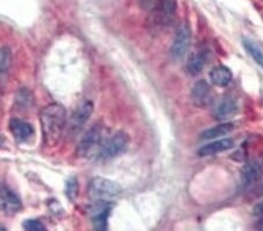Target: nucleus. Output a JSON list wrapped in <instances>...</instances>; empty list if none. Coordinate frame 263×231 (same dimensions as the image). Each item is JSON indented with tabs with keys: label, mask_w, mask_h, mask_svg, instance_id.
<instances>
[{
	"label": "nucleus",
	"mask_w": 263,
	"mask_h": 231,
	"mask_svg": "<svg viewBox=\"0 0 263 231\" xmlns=\"http://www.w3.org/2000/svg\"><path fill=\"white\" fill-rule=\"evenodd\" d=\"M253 214L255 215L256 217H260L263 218V201L260 203H257L255 207L253 209Z\"/></svg>",
	"instance_id": "5701e85b"
},
{
	"label": "nucleus",
	"mask_w": 263,
	"mask_h": 231,
	"mask_svg": "<svg viewBox=\"0 0 263 231\" xmlns=\"http://www.w3.org/2000/svg\"><path fill=\"white\" fill-rule=\"evenodd\" d=\"M234 146V142L232 139H221V140H215L212 141L210 144H206L201 146L198 150L199 157H211V155L218 154L224 152V151L231 150Z\"/></svg>",
	"instance_id": "ddd939ff"
},
{
	"label": "nucleus",
	"mask_w": 263,
	"mask_h": 231,
	"mask_svg": "<svg viewBox=\"0 0 263 231\" xmlns=\"http://www.w3.org/2000/svg\"><path fill=\"white\" fill-rule=\"evenodd\" d=\"M206 65V54L203 52H194L190 55L187 63H186V70L190 75L196 76L200 74L203 67Z\"/></svg>",
	"instance_id": "dca6fc26"
},
{
	"label": "nucleus",
	"mask_w": 263,
	"mask_h": 231,
	"mask_svg": "<svg viewBox=\"0 0 263 231\" xmlns=\"http://www.w3.org/2000/svg\"><path fill=\"white\" fill-rule=\"evenodd\" d=\"M78 193H79L78 180L74 178L68 180L67 187H66V195L68 196V199L74 201L76 197H78Z\"/></svg>",
	"instance_id": "412c9836"
},
{
	"label": "nucleus",
	"mask_w": 263,
	"mask_h": 231,
	"mask_svg": "<svg viewBox=\"0 0 263 231\" xmlns=\"http://www.w3.org/2000/svg\"><path fill=\"white\" fill-rule=\"evenodd\" d=\"M177 2L176 0H162L155 11V21L160 27L171 25L176 18Z\"/></svg>",
	"instance_id": "0eeeda50"
},
{
	"label": "nucleus",
	"mask_w": 263,
	"mask_h": 231,
	"mask_svg": "<svg viewBox=\"0 0 263 231\" xmlns=\"http://www.w3.org/2000/svg\"><path fill=\"white\" fill-rule=\"evenodd\" d=\"M94 111V104L91 102H84L80 105L73 115H71L70 119L67 121L66 124V133L69 138H75L78 134L81 132L83 126L87 124V121L90 118Z\"/></svg>",
	"instance_id": "39448f33"
},
{
	"label": "nucleus",
	"mask_w": 263,
	"mask_h": 231,
	"mask_svg": "<svg viewBox=\"0 0 263 231\" xmlns=\"http://www.w3.org/2000/svg\"><path fill=\"white\" fill-rule=\"evenodd\" d=\"M3 142H4V140H3V138H2V137H0V147H2V146H3Z\"/></svg>",
	"instance_id": "a878e982"
},
{
	"label": "nucleus",
	"mask_w": 263,
	"mask_h": 231,
	"mask_svg": "<svg viewBox=\"0 0 263 231\" xmlns=\"http://www.w3.org/2000/svg\"><path fill=\"white\" fill-rule=\"evenodd\" d=\"M130 138L128 134L123 131H120L114 134V136L104 142L100 151L99 157L101 160H111V159L118 157L124 153L129 147Z\"/></svg>",
	"instance_id": "20e7f679"
},
{
	"label": "nucleus",
	"mask_w": 263,
	"mask_h": 231,
	"mask_svg": "<svg viewBox=\"0 0 263 231\" xmlns=\"http://www.w3.org/2000/svg\"><path fill=\"white\" fill-rule=\"evenodd\" d=\"M211 82L216 87L224 88L232 82L233 74L231 69L226 66H216L210 73Z\"/></svg>",
	"instance_id": "2eb2a0df"
},
{
	"label": "nucleus",
	"mask_w": 263,
	"mask_h": 231,
	"mask_svg": "<svg viewBox=\"0 0 263 231\" xmlns=\"http://www.w3.org/2000/svg\"><path fill=\"white\" fill-rule=\"evenodd\" d=\"M12 65V50L7 46L0 48V76L6 75Z\"/></svg>",
	"instance_id": "6ab92c4d"
},
{
	"label": "nucleus",
	"mask_w": 263,
	"mask_h": 231,
	"mask_svg": "<svg viewBox=\"0 0 263 231\" xmlns=\"http://www.w3.org/2000/svg\"><path fill=\"white\" fill-rule=\"evenodd\" d=\"M111 210V203L109 201H94V204L89 209L92 218V223L97 230L107 229L108 216Z\"/></svg>",
	"instance_id": "6e6552de"
},
{
	"label": "nucleus",
	"mask_w": 263,
	"mask_h": 231,
	"mask_svg": "<svg viewBox=\"0 0 263 231\" xmlns=\"http://www.w3.org/2000/svg\"><path fill=\"white\" fill-rule=\"evenodd\" d=\"M120 184L105 178H94L88 186V195L92 201H110L121 195Z\"/></svg>",
	"instance_id": "7ed1b4c3"
},
{
	"label": "nucleus",
	"mask_w": 263,
	"mask_h": 231,
	"mask_svg": "<svg viewBox=\"0 0 263 231\" xmlns=\"http://www.w3.org/2000/svg\"><path fill=\"white\" fill-rule=\"evenodd\" d=\"M258 195H263V186H261L260 188H258Z\"/></svg>",
	"instance_id": "393cba45"
},
{
	"label": "nucleus",
	"mask_w": 263,
	"mask_h": 231,
	"mask_svg": "<svg viewBox=\"0 0 263 231\" xmlns=\"http://www.w3.org/2000/svg\"><path fill=\"white\" fill-rule=\"evenodd\" d=\"M263 176V157L257 158L255 160L248 162L242 171L241 178L245 184H253L258 181Z\"/></svg>",
	"instance_id": "9d476101"
},
{
	"label": "nucleus",
	"mask_w": 263,
	"mask_h": 231,
	"mask_svg": "<svg viewBox=\"0 0 263 231\" xmlns=\"http://www.w3.org/2000/svg\"><path fill=\"white\" fill-rule=\"evenodd\" d=\"M21 209V201L11 189L0 186V210L8 215L16 214Z\"/></svg>",
	"instance_id": "1a4fd4ad"
},
{
	"label": "nucleus",
	"mask_w": 263,
	"mask_h": 231,
	"mask_svg": "<svg viewBox=\"0 0 263 231\" xmlns=\"http://www.w3.org/2000/svg\"><path fill=\"white\" fill-rule=\"evenodd\" d=\"M257 228H258V229H262V230H263V218H261L260 223L257 224Z\"/></svg>",
	"instance_id": "b1692460"
},
{
	"label": "nucleus",
	"mask_w": 263,
	"mask_h": 231,
	"mask_svg": "<svg viewBox=\"0 0 263 231\" xmlns=\"http://www.w3.org/2000/svg\"><path fill=\"white\" fill-rule=\"evenodd\" d=\"M24 229L31 231H45L46 226L37 220H27L24 222Z\"/></svg>",
	"instance_id": "4be33fe9"
},
{
	"label": "nucleus",
	"mask_w": 263,
	"mask_h": 231,
	"mask_svg": "<svg viewBox=\"0 0 263 231\" xmlns=\"http://www.w3.org/2000/svg\"><path fill=\"white\" fill-rule=\"evenodd\" d=\"M15 102L19 107H31L34 102V97L32 92L28 89H19L15 96Z\"/></svg>",
	"instance_id": "aec40b11"
},
{
	"label": "nucleus",
	"mask_w": 263,
	"mask_h": 231,
	"mask_svg": "<svg viewBox=\"0 0 263 231\" xmlns=\"http://www.w3.org/2000/svg\"><path fill=\"white\" fill-rule=\"evenodd\" d=\"M10 131L18 142L27 141L34 136L33 126L19 118H12L10 120Z\"/></svg>",
	"instance_id": "9b49d317"
},
{
	"label": "nucleus",
	"mask_w": 263,
	"mask_h": 231,
	"mask_svg": "<svg viewBox=\"0 0 263 231\" xmlns=\"http://www.w3.org/2000/svg\"><path fill=\"white\" fill-rule=\"evenodd\" d=\"M103 146V128L95 125L88 130L80 140L76 153L81 158H91L99 155Z\"/></svg>",
	"instance_id": "f03ea898"
},
{
	"label": "nucleus",
	"mask_w": 263,
	"mask_h": 231,
	"mask_svg": "<svg viewBox=\"0 0 263 231\" xmlns=\"http://www.w3.org/2000/svg\"><path fill=\"white\" fill-rule=\"evenodd\" d=\"M42 140L46 147H54L60 142L67 124V112L61 104L46 105L40 111Z\"/></svg>",
	"instance_id": "f257e3e1"
},
{
	"label": "nucleus",
	"mask_w": 263,
	"mask_h": 231,
	"mask_svg": "<svg viewBox=\"0 0 263 231\" xmlns=\"http://www.w3.org/2000/svg\"><path fill=\"white\" fill-rule=\"evenodd\" d=\"M243 48L247 50L249 56L255 61L256 65L263 69V49L258 46L255 41L252 39H248V37H245L242 40Z\"/></svg>",
	"instance_id": "a211bd4d"
},
{
	"label": "nucleus",
	"mask_w": 263,
	"mask_h": 231,
	"mask_svg": "<svg viewBox=\"0 0 263 231\" xmlns=\"http://www.w3.org/2000/svg\"><path fill=\"white\" fill-rule=\"evenodd\" d=\"M191 44V31L186 24L178 26L175 40L171 47V56L173 60H180L187 53Z\"/></svg>",
	"instance_id": "423d86ee"
},
{
	"label": "nucleus",
	"mask_w": 263,
	"mask_h": 231,
	"mask_svg": "<svg viewBox=\"0 0 263 231\" xmlns=\"http://www.w3.org/2000/svg\"><path fill=\"white\" fill-rule=\"evenodd\" d=\"M237 111V102L234 97L232 96H227L224 97L221 102L219 103L218 107L214 110V117L215 119L222 120L226 118H230Z\"/></svg>",
	"instance_id": "4468645a"
},
{
	"label": "nucleus",
	"mask_w": 263,
	"mask_h": 231,
	"mask_svg": "<svg viewBox=\"0 0 263 231\" xmlns=\"http://www.w3.org/2000/svg\"><path fill=\"white\" fill-rule=\"evenodd\" d=\"M233 130H234V124L233 123H222L203 131L200 137L202 140L216 139V138L227 136V134H230Z\"/></svg>",
	"instance_id": "f3484780"
},
{
	"label": "nucleus",
	"mask_w": 263,
	"mask_h": 231,
	"mask_svg": "<svg viewBox=\"0 0 263 231\" xmlns=\"http://www.w3.org/2000/svg\"><path fill=\"white\" fill-rule=\"evenodd\" d=\"M192 100L196 107L205 108L212 100V90L206 81H198L192 89Z\"/></svg>",
	"instance_id": "f8f14e48"
}]
</instances>
